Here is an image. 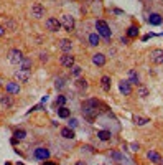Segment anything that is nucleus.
<instances>
[{
  "label": "nucleus",
  "instance_id": "f257e3e1",
  "mask_svg": "<svg viewBox=\"0 0 163 165\" xmlns=\"http://www.w3.org/2000/svg\"><path fill=\"white\" fill-rule=\"evenodd\" d=\"M97 108H99V101L97 99H89L82 104V116L87 119L89 122H92L97 116Z\"/></svg>",
  "mask_w": 163,
  "mask_h": 165
},
{
  "label": "nucleus",
  "instance_id": "f03ea898",
  "mask_svg": "<svg viewBox=\"0 0 163 165\" xmlns=\"http://www.w3.org/2000/svg\"><path fill=\"white\" fill-rule=\"evenodd\" d=\"M96 28H97V33H99V36H104V38H107L109 40L110 38V28H109V25H107L104 20H97L96 22Z\"/></svg>",
  "mask_w": 163,
  "mask_h": 165
},
{
  "label": "nucleus",
  "instance_id": "7ed1b4c3",
  "mask_svg": "<svg viewBox=\"0 0 163 165\" xmlns=\"http://www.w3.org/2000/svg\"><path fill=\"white\" fill-rule=\"evenodd\" d=\"M61 25H63V28L66 32H73L74 30V18L71 15H63L61 17Z\"/></svg>",
  "mask_w": 163,
  "mask_h": 165
},
{
  "label": "nucleus",
  "instance_id": "20e7f679",
  "mask_svg": "<svg viewBox=\"0 0 163 165\" xmlns=\"http://www.w3.org/2000/svg\"><path fill=\"white\" fill-rule=\"evenodd\" d=\"M8 61H10L12 65H20L21 61H23V53L20 50H12L8 53Z\"/></svg>",
  "mask_w": 163,
  "mask_h": 165
},
{
  "label": "nucleus",
  "instance_id": "39448f33",
  "mask_svg": "<svg viewBox=\"0 0 163 165\" xmlns=\"http://www.w3.org/2000/svg\"><path fill=\"white\" fill-rule=\"evenodd\" d=\"M150 60H152V63H155V65H162L163 63V50H160V48L152 50L150 51Z\"/></svg>",
  "mask_w": 163,
  "mask_h": 165
},
{
  "label": "nucleus",
  "instance_id": "423d86ee",
  "mask_svg": "<svg viewBox=\"0 0 163 165\" xmlns=\"http://www.w3.org/2000/svg\"><path fill=\"white\" fill-rule=\"evenodd\" d=\"M61 22L58 20V18H48L46 20V28L50 30V32H59L61 30Z\"/></svg>",
  "mask_w": 163,
  "mask_h": 165
},
{
  "label": "nucleus",
  "instance_id": "0eeeda50",
  "mask_svg": "<svg viewBox=\"0 0 163 165\" xmlns=\"http://www.w3.org/2000/svg\"><path fill=\"white\" fill-rule=\"evenodd\" d=\"M59 61L64 68H73V66H74V56L69 55V53H64L63 56L59 58Z\"/></svg>",
  "mask_w": 163,
  "mask_h": 165
},
{
  "label": "nucleus",
  "instance_id": "6e6552de",
  "mask_svg": "<svg viewBox=\"0 0 163 165\" xmlns=\"http://www.w3.org/2000/svg\"><path fill=\"white\" fill-rule=\"evenodd\" d=\"M30 71L28 69H18V71H15V78L18 79V82H28L30 79Z\"/></svg>",
  "mask_w": 163,
  "mask_h": 165
},
{
  "label": "nucleus",
  "instance_id": "1a4fd4ad",
  "mask_svg": "<svg viewBox=\"0 0 163 165\" xmlns=\"http://www.w3.org/2000/svg\"><path fill=\"white\" fill-rule=\"evenodd\" d=\"M43 13H45V8H43L41 4H33L32 5V17L33 18H41Z\"/></svg>",
  "mask_w": 163,
  "mask_h": 165
},
{
  "label": "nucleus",
  "instance_id": "9d476101",
  "mask_svg": "<svg viewBox=\"0 0 163 165\" xmlns=\"http://www.w3.org/2000/svg\"><path fill=\"white\" fill-rule=\"evenodd\" d=\"M35 157L40 158V160H48V158H50V150H48V149H43V147H38L35 150Z\"/></svg>",
  "mask_w": 163,
  "mask_h": 165
},
{
  "label": "nucleus",
  "instance_id": "9b49d317",
  "mask_svg": "<svg viewBox=\"0 0 163 165\" xmlns=\"http://www.w3.org/2000/svg\"><path fill=\"white\" fill-rule=\"evenodd\" d=\"M0 106L4 109H8L13 106V99H12V96H8V94H4V96H0Z\"/></svg>",
  "mask_w": 163,
  "mask_h": 165
},
{
  "label": "nucleus",
  "instance_id": "f8f14e48",
  "mask_svg": "<svg viewBox=\"0 0 163 165\" xmlns=\"http://www.w3.org/2000/svg\"><path fill=\"white\" fill-rule=\"evenodd\" d=\"M5 91H7L8 94H18V93H20V86H18V82L10 81V82L5 84Z\"/></svg>",
  "mask_w": 163,
  "mask_h": 165
},
{
  "label": "nucleus",
  "instance_id": "ddd939ff",
  "mask_svg": "<svg viewBox=\"0 0 163 165\" xmlns=\"http://www.w3.org/2000/svg\"><path fill=\"white\" fill-rule=\"evenodd\" d=\"M119 91H120L124 96H128V94L132 93V86L128 81H120L119 82Z\"/></svg>",
  "mask_w": 163,
  "mask_h": 165
},
{
  "label": "nucleus",
  "instance_id": "4468645a",
  "mask_svg": "<svg viewBox=\"0 0 163 165\" xmlns=\"http://www.w3.org/2000/svg\"><path fill=\"white\" fill-rule=\"evenodd\" d=\"M92 63H94L96 66H104L106 65V55H102V53L92 55Z\"/></svg>",
  "mask_w": 163,
  "mask_h": 165
},
{
  "label": "nucleus",
  "instance_id": "2eb2a0df",
  "mask_svg": "<svg viewBox=\"0 0 163 165\" xmlns=\"http://www.w3.org/2000/svg\"><path fill=\"white\" fill-rule=\"evenodd\" d=\"M59 48H61V51H64V53H71V48H73L71 40L63 38V40L59 41Z\"/></svg>",
  "mask_w": 163,
  "mask_h": 165
},
{
  "label": "nucleus",
  "instance_id": "dca6fc26",
  "mask_svg": "<svg viewBox=\"0 0 163 165\" xmlns=\"http://www.w3.org/2000/svg\"><path fill=\"white\" fill-rule=\"evenodd\" d=\"M61 136L64 137V139H74V130L71 129V127H63L61 129Z\"/></svg>",
  "mask_w": 163,
  "mask_h": 165
},
{
  "label": "nucleus",
  "instance_id": "f3484780",
  "mask_svg": "<svg viewBox=\"0 0 163 165\" xmlns=\"http://www.w3.org/2000/svg\"><path fill=\"white\" fill-rule=\"evenodd\" d=\"M99 43H101L99 33H91V35H89V45H92V46H97Z\"/></svg>",
  "mask_w": 163,
  "mask_h": 165
},
{
  "label": "nucleus",
  "instance_id": "a211bd4d",
  "mask_svg": "<svg viewBox=\"0 0 163 165\" xmlns=\"http://www.w3.org/2000/svg\"><path fill=\"white\" fill-rule=\"evenodd\" d=\"M148 23L150 25H160V23H162V17H160L158 13H152L148 17Z\"/></svg>",
  "mask_w": 163,
  "mask_h": 165
},
{
  "label": "nucleus",
  "instance_id": "6ab92c4d",
  "mask_svg": "<svg viewBox=\"0 0 163 165\" xmlns=\"http://www.w3.org/2000/svg\"><path fill=\"white\" fill-rule=\"evenodd\" d=\"M101 86L104 91H110V78L109 76H102L101 78Z\"/></svg>",
  "mask_w": 163,
  "mask_h": 165
},
{
  "label": "nucleus",
  "instance_id": "aec40b11",
  "mask_svg": "<svg viewBox=\"0 0 163 165\" xmlns=\"http://www.w3.org/2000/svg\"><path fill=\"white\" fill-rule=\"evenodd\" d=\"M134 122L137 124V126H145V124L150 122V119L148 117H142V116H134Z\"/></svg>",
  "mask_w": 163,
  "mask_h": 165
},
{
  "label": "nucleus",
  "instance_id": "412c9836",
  "mask_svg": "<svg viewBox=\"0 0 163 165\" xmlns=\"http://www.w3.org/2000/svg\"><path fill=\"white\" fill-rule=\"evenodd\" d=\"M147 157H148L150 160L153 162V164H160V162H162V157H160V154H156V152H153V150H150L148 154H147Z\"/></svg>",
  "mask_w": 163,
  "mask_h": 165
},
{
  "label": "nucleus",
  "instance_id": "4be33fe9",
  "mask_svg": "<svg viewBox=\"0 0 163 165\" xmlns=\"http://www.w3.org/2000/svg\"><path fill=\"white\" fill-rule=\"evenodd\" d=\"M69 114H71V111H69L68 108H64V106L58 109V116H59L61 119H68V117H69Z\"/></svg>",
  "mask_w": 163,
  "mask_h": 165
},
{
  "label": "nucleus",
  "instance_id": "5701e85b",
  "mask_svg": "<svg viewBox=\"0 0 163 165\" xmlns=\"http://www.w3.org/2000/svg\"><path fill=\"white\" fill-rule=\"evenodd\" d=\"M137 94L140 97H147V96H148V89H147L143 84H138V86H137Z\"/></svg>",
  "mask_w": 163,
  "mask_h": 165
},
{
  "label": "nucleus",
  "instance_id": "b1692460",
  "mask_svg": "<svg viewBox=\"0 0 163 165\" xmlns=\"http://www.w3.org/2000/svg\"><path fill=\"white\" fill-rule=\"evenodd\" d=\"M97 137H99L101 140H110L112 134H110L109 130H99V132H97Z\"/></svg>",
  "mask_w": 163,
  "mask_h": 165
},
{
  "label": "nucleus",
  "instance_id": "393cba45",
  "mask_svg": "<svg viewBox=\"0 0 163 165\" xmlns=\"http://www.w3.org/2000/svg\"><path fill=\"white\" fill-rule=\"evenodd\" d=\"M21 65V69H32V66H33V63H32V60H30V58H23V61H21L20 63Z\"/></svg>",
  "mask_w": 163,
  "mask_h": 165
},
{
  "label": "nucleus",
  "instance_id": "a878e982",
  "mask_svg": "<svg viewBox=\"0 0 163 165\" xmlns=\"http://www.w3.org/2000/svg\"><path fill=\"white\" fill-rule=\"evenodd\" d=\"M13 137H15V139H18V140H23V139H25V137H26V132H25V130H15V132H13Z\"/></svg>",
  "mask_w": 163,
  "mask_h": 165
},
{
  "label": "nucleus",
  "instance_id": "bb28decb",
  "mask_svg": "<svg viewBox=\"0 0 163 165\" xmlns=\"http://www.w3.org/2000/svg\"><path fill=\"white\" fill-rule=\"evenodd\" d=\"M127 35L130 36V38H135V36L138 35V28L137 27H130V28L127 30Z\"/></svg>",
  "mask_w": 163,
  "mask_h": 165
},
{
  "label": "nucleus",
  "instance_id": "cd10ccee",
  "mask_svg": "<svg viewBox=\"0 0 163 165\" xmlns=\"http://www.w3.org/2000/svg\"><path fill=\"white\" fill-rule=\"evenodd\" d=\"M76 86H78L79 89H87V81H86V79H78V81H76Z\"/></svg>",
  "mask_w": 163,
  "mask_h": 165
},
{
  "label": "nucleus",
  "instance_id": "c85d7f7f",
  "mask_svg": "<svg viewBox=\"0 0 163 165\" xmlns=\"http://www.w3.org/2000/svg\"><path fill=\"white\" fill-rule=\"evenodd\" d=\"M64 102H66V97H64V96H58V97H56V102H54V104L59 106V108H63Z\"/></svg>",
  "mask_w": 163,
  "mask_h": 165
},
{
  "label": "nucleus",
  "instance_id": "c756f323",
  "mask_svg": "<svg viewBox=\"0 0 163 165\" xmlns=\"http://www.w3.org/2000/svg\"><path fill=\"white\" fill-rule=\"evenodd\" d=\"M128 82H134V84H137V86H138V76L135 74L134 71H130V79H128Z\"/></svg>",
  "mask_w": 163,
  "mask_h": 165
},
{
  "label": "nucleus",
  "instance_id": "7c9ffc66",
  "mask_svg": "<svg viewBox=\"0 0 163 165\" xmlns=\"http://www.w3.org/2000/svg\"><path fill=\"white\" fill-rule=\"evenodd\" d=\"M61 88H64V79L63 78H58L56 79V89H61Z\"/></svg>",
  "mask_w": 163,
  "mask_h": 165
},
{
  "label": "nucleus",
  "instance_id": "2f4dec72",
  "mask_svg": "<svg viewBox=\"0 0 163 165\" xmlns=\"http://www.w3.org/2000/svg\"><path fill=\"white\" fill-rule=\"evenodd\" d=\"M73 74H74V76H79V74H81V68H79V66H73Z\"/></svg>",
  "mask_w": 163,
  "mask_h": 165
},
{
  "label": "nucleus",
  "instance_id": "473e14b6",
  "mask_svg": "<svg viewBox=\"0 0 163 165\" xmlns=\"http://www.w3.org/2000/svg\"><path fill=\"white\" fill-rule=\"evenodd\" d=\"M68 127H71V129L78 127V121H76V119H71V121H69V126H68Z\"/></svg>",
  "mask_w": 163,
  "mask_h": 165
},
{
  "label": "nucleus",
  "instance_id": "72a5a7b5",
  "mask_svg": "<svg viewBox=\"0 0 163 165\" xmlns=\"http://www.w3.org/2000/svg\"><path fill=\"white\" fill-rule=\"evenodd\" d=\"M110 155H112L114 158H117V160H120V158H122V155H120V154H117V152H112Z\"/></svg>",
  "mask_w": 163,
  "mask_h": 165
},
{
  "label": "nucleus",
  "instance_id": "f704fd0d",
  "mask_svg": "<svg viewBox=\"0 0 163 165\" xmlns=\"http://www.w3.org/2000/svg\"><path fill=\"white\" fill-rule=\"evenodd\" d=\"M40 60H41V61H48V55L41 53V55H40Z\"/></svg>",
  "mask_w": 163,
  "mask_h": 165
},
{
  "label": "nucleus",
  "instance_id": "c9c22d12",
  "mask_svg": "<svg viewBox=\"0 0 163 165\" xmlns=\"http://www.w3.org/2000/svg\"><path fill=\"white\" fill-rule=\"evenodd\" d=\"M130 147H132V150H134V152H137L138 150V144H132Z\"/></svg>",
  "mask_w": 163,
  "mask_h": 165
},
{
  "label": "nucleus",
  "instance_id": "e433bc0d",
  "mask_svg": "<svg viewBox=\"0 0 163 165\" xmlns=\"http://www.w3.org/2000/svg\"><path fill=\"white\" fill-rule=\"evenodd\" d=\"M4 35H5V28L0 25V36H4Z\"/></svg>",
  "mask_w": 163,
  "mask_h": 165
},
{
  "label": "nucleus",
  "instance_id": "4c0bfd02",
  "mask_svg": "<svg viewBox=\"0 0 163 165\" xmlns=\"http://www.w3.org/2000/svg\"><path fill=\"white\" fill-rule=\"evenodd\" d=\"M43 165H56V162H50V160H46Z\"/></svg>",
  "mask_w": 163,
  "mask_h": 165
},
{
  "label": "nucleus",
  "instance_id": "58836bf2",
  "mask_svg": "<svg viewBox=\"0 0 163 165\" xmlns=\"http://www.w3.org/2000/svg\"><path fill=\"white\" fill-rule=\"evenodd\" d=\"M76 165H84V162H78V164H76Z\"/></svg>",
  "mask_w": 163,
  "mask_h": 165
},
{
  "label": "nucleus",
  "instance_id": "ea45409f",
  "mask_svg": "<svg viewBox=\"0 0 163 165\" xmlns=\"http://www.w3.org/2000/svg\"><path fill=\"white\" fill-rule=\"evenodd\" d=\"M160 165H163V160H162V162H160Z\"/></svg>",
  "mask_w": 163,
  "mask_h": 165
},
{
  "label": "nucleus",
  "instance_id": "a19ab883",
  "mask_svg": "<svg viewBox=\"0 0 163 165\" xmlns=\"http://www.w3.org/2000/svg\"><path fill=\"white\" fill-rule=\"evenodd\" d=\"M0 86H2V79H0Z\"/></svg>",
  "mask_w": 163,
  "mask_h": 165
}]
</instances>
